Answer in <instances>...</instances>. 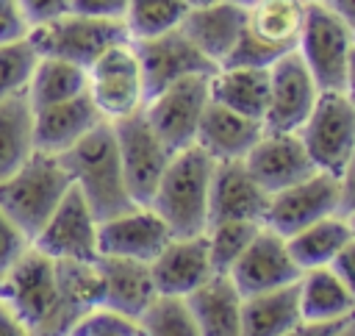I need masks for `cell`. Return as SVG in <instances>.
I'll use <instances>...</instances> for the list:
<instances>
[{
	"instance_id": "6da1fadb",
	"label": "cell",
	"mask_w": 355,
	"mask_h": 336,
	"mask_svg": "<svg viewBox=\"0 0 355 336\" xmlns=\"http://www.w3.org/2000/svg\"><path fill=\"white\" fill-rule=\"evenodd\" d=\"M0 297L33 336H69L75 322L103 305V278L94 261H55L28 247L0 278Z\"/></svg>"
},
{
	"instance_id": "7a4b0ae2",
	"label": "cell",
	"mask_w": 355,
	"mask_h": 336,
	"mask_svg": "<svg viewBox=\"0 0 355 336\" xmlns=\"http://www.w3.org/2000/svg\"><path fill=\"white\" fill-rule=\"evenodd\" d=\"M58 158L67 167L75 189L83 194L97 222H105L111 217H119L136 208L122 178V164H119L111 122H100L94 131H89L75 147H69Z\"/></svg>"
},
{
	"instance_id": "3957f363",
	"label": "cell",
	"mask_w": 355,
	"mask_h": 336,
	"mask_svg": "<svg viewBox=\"0 0 355 336\" xmlns=\"http://www.w3.org/2000/svg\"><path fill=\"white\" fill-rule=\"evenodd\" d=\"M214 158L197 144L178 150L150 200V208L166 222L175 239L200 236L208 228V189L214 175Z\"/></svg>"
},
{
	"instance_id": "277c9868",
	"label": "cell",
	"mask_w": 355,
	"mask_h": 336,
	"mask_svg": "<svg viewBox=\"0 0 355 336\" xmlns=\"http://www.w3.org/2000/svg\"><path fill=\"white\" fill-rule=\"evenodd\" d=\"M72 178L58 156L33 150L31 158L0 180V208L17 222V228L33 239L50 219Z\"/></svg>"
},
{
	"instance_id": "5b68a950",
	"label": "cell",
	"mask_w": 355,
	"mask_h": 336,
	"mask_svg": "<svg viewBox=\"0 0 355 336\" xmlns=\"http://www.w3.org/2000/svg\"><path fill=\"white\" fill-rule=\"evenodd\" d=\"M244 11V31L222 67H272L297 50L308 11L305 0H255Z\"/></svg>"
},
{
	"instance_id": "8992f818",
	"label": "cell",
	"mask_w": 355,
	"mask_h": 336,
	"mask_svg": "<svg viewBox=\"0 0 355 336\" xmlns=\"http://www.w3.org/2000/svg\"><path fill=\"white\" fill-rule=\"evenodd\" d=\"M352 53L355 36L349 33V28L322 0L308 3L297 56L308 67L319 92H349Z\"/></svg>"
},
{
	"instance_id": "52a82bcc",
	"label": "cell",
	"mask_w": 355,
	"mask_h": 336,
	"mask_svg": "<svg viewBox=\"0 0 355 336\" xmlns=\"http://www.w3.org/2000/svg\"><path fill=\"white\" fill-rule=\"evenodd\" d=\"M122 42H130L122 19H100L75 11L33 25L28 33V44L36 50V56L61 58L83 69H89L108 47Z\"/></svg>"
},
{
	"instance_id": "ba28073f",
	"label": "cell",
	"mask_w": 355,
	"mask_h": 336,
	"mask_svg": "<svg viewBox=\"0 0 355 336\" xmlns=\"http://www.w3.org/2000/svg\"><path fill=\"white\" fill-rule=\"evenodd\" d=\"M313 167L338 175L355 150V100L349 92H319L311 117L297 131Z\"/></svg>"
},
{
	"instance_id": "9c48e42d",
	"label": "cell",
	"mask_w": 355,
	"mask_h": 336,
	"mask_svg": "<svg viewBox=\"0 0 355 336\" xmlns=\"http://www.w3.org/2000/svg\"><path fill=\"white\" fill-rule=\"evenodd\" d=\"M111 128H114L128 194L136 205H150L153 192L175 153L161 142V136L150 128V122L144 119L141 111L114 119Z\"/></svg>"
},
{
	"instance_id": "30bf717a",
	"label": "cell",
	"mask_w": 355,
	"mask_h": 336,
	"mask_svg": "<svg viewBox=\"0 0 355 336\" xmlns=\"http://www.w3.org/2000/svg\"><path fill=\"white\" fill-rule=\"evenodd\" d=\"M208 78L211 75H189L175 83H169L164 92L150 97L141 108L150 128L161 136V142L178 153L194 144L200 119L211 103L208 94Z\"/></svg>"
},
{
	"instance_id": "8fae6325",
	"label": "cell",
	"mask_w": 355,
	"mask_h": 336,
	"mask_svg": "<svg viewBox=\"0 0 355 336\" xmlns=\"http://www.w3.org/2000/svg\"><path fill=\"white\" fill-rule=\"evenodd\" d=\"M89 97L100 117L105 122L130 117L144 108V83H141V69L133 53L130 42L108 47L89 69Z\"/></svg>"
},
{
	"instance_id": "7c38bea8",
	"label": "cell",
	"mask_w": 355,
	"mask_h": 336,
	"mask_svg": "<svg viewBox=\"0 0 355 336\" xmlns=\"http://www.w3.org/2000/svg\"><path fill=\"white\" fill-rule=\"evenodd\" d=\"M338 214V175L313 172L311 178L269 194L261 225L288 239L291 233Z\"/></svg>"
},
{
	"instance_id": "4fadbf2b",
	"label": "cell",
	"mask_w": 355,
	"mask_h": 336,
	"mask_svg": "<svg viewBox=\"0 0 355 336\" xmlns=\"http://www.w3.org/2000/svg\"><path fill=\"white\" fill-rule=\"evenodd\" d=\"M97 219L75 183L67 189L50 219L31 239V247L55 261H94L97 258Z\"/></svg>"
},
{
	"instance_id": "5bb4252c",
	"label": "cell",
	"mask_w": 355,
	"mask_h": 336,
	"mask_svg": "<svg viewBox=\"0 0 355 336\" xmlns=\"http://www.w3.org/2000/svg\"><path fill=\"white\" fill-rule=\"evenodd\" d=\"M130 44H133V53H136V61L141 69L144 103L180 78L211 75L219 69L191 44V39L180 28L166 31V33L153 36V39H139Z\"/></svg>"
},
{
	"instance_id": "9a60e30c",
	"label": "cell",
	"mask_w": 355,
	"mask_h": 336,
	"mask_svg": "<svg viewBox=\"0 0 355 336\" xmlns=\"http://www.w3.org/2000/svg\"><path fill=\"white\" fill-rule=\"evenodd\" d=\"M316 100H319V86L311 78L308 67L302 64L297 50L286 53L269 67V100H266L263 128L297 133L302 122L311 117Z\"/></svg>"
},
{
	"instance_id": "2e32d148",
	"label": "cell",
	"mask_w": 355,
	"mask_h": 336,
	"mask_svg": "<svg viewBox=\"0 0 355 336\" xmlns=\"http://www.w3.org/2000/svg\"><path fill=\"white\" fill-rule=\"evenodd\" d=\"M300 267L288 255L286 239L269 228H258L252 242L244 247V253L236 258V264L227 269V278L239 289L241 297L272 292L288 283L300 280Z\"/></svg>"
},
{
	"instance_id": "e0dca14e",
	"label": "cell",
	"mask_w": 355,
	"mask_h": 336,
	"mask_svg": "<svg viewBox=\"0 0 355 336\" xmlns=\"http://www.w3.org/2000/svg\"><path fill=\"white\" fill-rule=\"evenodd\" d=\"M250 175L266 194H275L286 186H294L313 172H319L297 133L263 131L252 150L244 156Z\"/></svg>"
},
{
	"instance_id": "ac0fdd59",
	"label": "cell",
	"mask_w": 355,
	"mask_h": 336,
	"mask_svg": "<svg viewBox=\"0 0 355 336\" xmlns=\"http://www.w3.org/2000/svg\"><path fill=\"white\" fill-rule=\"evenodd\" d=\"M172 239L166 222L150 208L136 205L97 225V255H119L150 264Z\"/></svg>"
},
{
	"instance_id": "d6986e66",
	"label": "cell",
	"mask_w": 355,
	"mask_h": 336,
	"mask_svg": "<svg viewBox=\"0 0 355 336\" xmlns=\"http://www.w3.org/2000/svg\"><path fill=\"white\" fill-rule=\"evenodd\" d=\"M269 194L250 175L244 161H216L208 189V225L214 222H261Z\"/></svg>"
},
{
	"instance_id": "ffe728a7",
	"label": "cell",
	"mask_w": 355,
	"mask_h": 336,
	"mask_svg": "<svg viewBox=\"0 0 355 336\" xmlns=\"http://www.w3.org/2000/svg\"><path fill=\"white\" fill-rule=\"evenodd\" d=\"M155 294L169 297H189L194 289H200L214 272L205 233L200 236H183L169 239V244L150 261Z\"/></svg>"
},
{
	"instance_id": "44dd1931",
	"label": "cell",
	"mask_w": 355,
	"mask_h": 336,
	"mask_svg": "<svg viewBox=\"0 0 355 336\" xmlns=\"http://www.w3.org/2000/svg\"><path fill=\"white\" fill-rule=\"evenodd\" d=\"M244 6L233 0H214L189 8V14L180 22V31L214 67H222L239 44V36L244 31Z\"/></svg>"
},
{
	"instance_id": "7402d4cb",
	"label": "cell",
	"mask_w": 355,
	"mask_h": 336,
	"mask_svg": "<svg viewBox=\"0 0 355 336\" xmlns=\"http://www.w3.org/2000/svg\"><path fill=\"white\" fill-rule=\"evenodd\" d=\"M100 122H105L100 117V111L94 108L89 92L55 103V106H44L33 111V147L50 156H61L69 147H75L89 131H94Z\"/></svg>"
},
{
	"instance_id": "603a6c76",
	"label": "cell",
	"mask_w": 355,
	"mask_h": 336,
	"mask_svg": "<svg viewBox=\"0 0 355 336\" xmlns=\"http://www.w3.org/2000/svg\"><path fill=\"white\" fill-rule=\"evenodd\" d=\"M263 131L266 128L261 119H250L219 103H208L194 144L205 150L214 161H244V156L252 150Z\"/></svg>"
},
{
	"instance_id": "cb8c5ba5",
	"label": "cell",
	"mask_w": 355,
	"mask_h": 336,
	"mask_svg": "<svg viewBox=\"0 0 355 336\" xmlns=\"http://www.w3.org/2000/svg\"><path fill=\"white\" fill-rule=\"evenodd\" d=\"M97 269L103 278V305L139 319L155 297L150 264L119 255H97Z\"/></svg>"
},
{
	"instance_id": "d4e9b609",
	"label": "cell",
	"mask_w": 355,
	"mask_h": 336,
	"mask_svg": "<svg viewBox=\"0 0 355 336\" xmlns=\"http://www.w3.org/2000/svg\"><path fill=\"white\" fill-rule=\"evenodd\" d=\"M241 303L233 280L219 272L186 297L200 336H241Z\"/></svg>"
},
{
	"instance_id": "484cf974",
	"label": "cell",
	"mask_w": 355,
	"mask_h": 336,
	"mask_svg": "<svg viewBox=\"0 0 355 336\" xmlns=\"http://www.w3.org/2000/svg\"><path fill=\"white\" fill-rule=\"evenodd\" d=\"M208 94L211 103L263 122L269 100V67H219L208 78Z\"/></svg>"
},
{
	"instance_id": "4316f807",
	"label": "cell",
	"mask_w": 355,
	"mask_h": 336,
	"mask_svg": "<svg viewBox=\"0 0 355 336\" xmlns=\"http://www.w3.org/2000/svg\"><path fill=\"white\" fill-rule=\"evenodd\" d=\"M300 319L302 314L297 283L250 294L241 303V336H283Z\"/></svg>"
},
{
	"instance_id": "83f0119b",
	"label": "cell",
	"mask_w": 355,
	"mask_h": 336,
	"mask_svg": "<svg viewBox=\"0 0 355 336\" xmlns=\"http://www.w3.org/2000/svg\"><path fill=\"white\" fill-rule=\"evenodd\" d=\"M300 314L311 322H333L355 317V297L349 289L333 275L330 267L305 269L297 280Z\"/></svg>"
},
{
	"instance_id": "f1b7e54d",
	"label": "cell",
	"mask_w": 355,
	"mask_h": 336,
	"mask_svg": "<svg viewBox=\"0 0 355 336\" xmlns=\"http://www.w3.org/2000/svg\"><path fill=\"white\" fill-rule=\"evenodd\" d=\"M352 239V225L347 217L333 214L324 217L297 233H291L286 239L288 255L294 258V264L300 267V272L305 269H316V267H327L333 261V255Z\"/></svg>"
},
{
	"instance_id": "f546056e",
	"label": "cell",
	"mask_w": 355,
	"mask_h": 336,
	"mask_svg": "<svg viewBox=\"0 0 355 336\" xmlns=\"http://www.w3.org/2000/svg\"><path fill=\"white\" fill-rule=\"evenodd\" d=\"M33 106L28 92L0 100V180L22 167L33 153Z\"/></svg>"
},
{
	"instance_id": "4dcf8cb0",
	"label": "cell",
	"mask_w": 355,
	"mask_h": 336,
	"mask_svg": "<svg viewBox=\"0 0 355 336\" xmlns=\"http://www.w3.org/2000/svg\"><path fill=\"white\" fill-rule=\"evenodd\" d=\"M86 86H89V78H86L83 67L61 61V58L39 56L25 92H28V100H31V106L36 111V108H44V106H55V103L72 100V97L83 94Z\"/></svg>"
},
{
	"instance_id": "1f68e13d",
	"label": "cell",
	"mask_w": 355,
	"mask_h": 336,
	"mask_svg": "<svg viewBox=\"0 0 355 336\" xmlns=\"http://www.w3.org/2000/svg\"><path fill=\"white\" fill-rule=\"evenodd\" d=\"M186 14L189 6L183 0H128V11L122 22L128 28V39L139 42L180 28Z\"/></svg>"
},
{
	"instance_id": "d6a6232c",
	"label": "cell",
	"mask_w": 355,
	"mask_h": 336,
	"mask_svg": "<svg viewBox=\"0 0 355 336\" xmlns=\"http://www.w3.org/2000/svg\"><path fill=\"white\" fill-rule=\"evenodd\" d=\"M144 336H200L197 322L186 305V297L155 294L139 317Z\"/></svg>"
},
{
	"instance_id": "836d02e7",
	"label": "cell",
	"mask_w": 355,
	"mask_h": 336,
	"mask_svg": "<svg viewBox=\"0 0 355 336\" xmlns=\"http://www.w3.org/2000/svg\"><path fill=\"white\" fill-rule=\"evenodd\" d=\"M258 228H261V222H241V219L208 225L205 228V242H208V255H211L214 272L227 275V269L236 264V258L252 242Z\"/></svg>"
},
{
	"instance_id": "e575fe53",
	"label": "cell",
	"mask_w": 355,
	"mask_h": 336,
	"mask_svg": "<svg viewBox=\"0 0 355 336\" xmlns=\"http://www.w3.org/2000/svg\"><path fill=\"white\" fill-rule=\"evenodd\" d=\"M36 61H39V56L28 44V39L0 44V100L28 89Z\"/></svg>"
},
{
	"instance_id": "d590c367",
	"label": "cell",
	"mask_w": 355,
	"mask_h": 336,
	"mask_svg": "<svg viewBox=\"0 0 355 336\" xmlns=\"http://www.w3.org/2000/svg\"><path fill=\"white\" fill-rule=\"evenodd\" d=\"M69 336H144V330L139 319L108 305H94L75 322Z\"/></svg>"
},
{
	"instance_id": "8d00e7d4",
	"label": "cell",
	"mask_w": 355,
	"mask_h": 336,
	"mask_svg": "<svg viewBox=\"0 0 355 336\" xmlns=\"http://www.w3.org/2000/svg\"><path fill=\"white\" fill-rule=\"evenodd\" d=\"M31 247V239L17 228V222L0 208V278L22 258V253Z\"/></svg>"
},
{
	"instance_id": "74e56055",
	"label": "cell",
	"mask_w": 355,
	"mask_h": 336,
	"mask_svg": "<svg viewBox=\"0 0 355 336\" xmlns=\"http://www.w3.org/2000/svg\"><path fill=\"white\" fill-rule=\"evenodd\" d=\"M31 33V22L19 0H0V44L22 42Z\"/></svg>"
},
{
	"instance_id": "f35d334b",
	"label": "cell",
	"mask_w": 355,
	"mask_h": 336,
	"mask_svg": "<svg viewBox=\"0 0 355 336\" xmlns=\"http://www.w3.org/2000/svg\"><path fill=\"white\" fill-rule=\"evenodd\" d=\"M69 11L86 14V17H100V19H125L128 0H72Z\"/></svg>"
},
{
	"instance_id": "ab89813d",
	"label": "cell",
	"mask_w": 355,
	"mask_h": 336,
	"mask_svg": "<svg viewBox=\"0 0 355 336\" xmlns=\"http://www.w3.org/2000/svg\"><path fill=\"white\" fill-rule=\"evenodd\" d=\"M19 6L33 28V25H42V22H50L61 14H67L72 0H19Z\"/></svg>"
},
{
	"instance_id": "60d3db41",
	"label": "cell",
	"mask_w": 355,
	"mask_h": 336,
	"mask_svg": "<svg viewBox=\"0 0 355 336\" xmlns=\"http://www.w3.org/2000/svg\"><path fill=\"white\" fill-rule=\"evenodd\" d=\"M330 269H333V275L349 289V294L355 297V233H352V239L333 255V261L327 264Z\"/></svg>"
},
{
	"instance_id": "b9f144b4",
	"label": "cell",
	"mask_w": 355,
	"mask_h": 336,
	"mask_svg": "<svg viewBox=\"0 0 355 336\" xmlns=\"http://www.w3.org/2000/svg\"><path fill=\"white\" fill-rule=\"evenodd\" d=\"M338 214L341 217L355 214V150L347 158L344 169L338 172Z\"/></svg>"
},
{
	"instance_id": "7bdbcfd3",
	"label": "cell",
	"mask_w": 355,
	"mask_h": 336,
	"mask_svg": "<svg viewBox=\"0 0 355 336\" xmlns=\"http://www.w3.org/2000/svg\"><path fill=\"white\" fill-rule=\"evenodd\" d=\"M347 319H333V322H311V319H300L288 333L283 336H336V330L344 325Z\"/></svg>"
},
{
	"instance_id": "ee69618b",
	"label": "cell",
	"mask_w": 355,
	"mask_h": 336,
	"mask_svg": "<svg viewBox=\"0 0 355 336\" xmlns=\"http://www.w3.org/2000/svg\"><path fill=\"white\" fill-rule=\"evenodd\" d=\"M0 336H33L28 325L19 319V314L0 297Z\"/></svg>"
},
{
	"instance_id": "f6af8a7d",
	"label": "cell",
	"mask_w": 355,
	"mask_h": 336,
	"mask_svg": "<svg viewBox=\"0 0 355 336\" xmlns=\"http://www.w3.org/2000/svg\"><path fill=\"white\" fill-rule=\"evenodd\" d=\"M347 28H349V33L355 36V0H322Z\"/></svg>"
},
{
	"instance_id": "bcb514c9",
	"label": "cell",
	"mask_w": 355,
	"mask_h": 336,
	"mask_svg": "<svg viewBox=\"0 0 355 336\" xmlns=\"http://www.w3.org/2000/svg\"><path fill=\"white\" fill-rule=\"evenodd\" d=\"M336 336H355V317H349V319L336 330Z\"/></svg>"
},
{
	"instance_id": "7dc6e473",
	"label": "cell",
	"mask_w": 355,
	"mask_h": 336,
	"mask_svg": "<svg viewBox=\"0 0 355 336\" xmlns=\"http://www.w3.org/2000/svg\"><path fill=\"white\" fill-rule=\"evenodd\" d=\"M349 94H355V53H352V67H349Z\"/></svg>"
},
{
	"instance_id": "c3c4849f",
	"label": "cell",
	"mask_w": 355,
	"mask_h": 336,
	"mask_svg": "<svg viewBox=\"0 0 355 336\" xmlns=\"http://www.w3.org/2000/svg\"><path fill=\"white\" fill-rule=\"evenodd\" d=\"M189 8H197V6H205V3H214V0H183Z\"/></svg>"
},
{
	"instance_id": "681fc988",
	"label": "cell",
	"mask_w": 355,
	"mask_h": 336,
	"mask_svg": "<svg viewBox=\"0 0 355 336\" xmlns=\"http://www.w3.org/2000/svg\"><path fill=\"white\" fill-rule=\"evenodd\" d=\"M233 3H239V6H250V3H255V0H233ZM305 3H316V0H305Z\"/></svg>"
},
{
	"instance_id": "f907efd6",
	"label": "cell",
	"mask_w": 355,
	"mask_h": 336,
	"mask_svg": "<svg viewBox=\"0 0 355 336\" xmlns=\"http://www.w3.org/2000/svg\"><path fill=\"white\" fill-rule=\"evenodd\" d=\"M347 219H349V225H352V233H355V214H349Z\"/></svg>"
},
{
	"instance_id": "816d5d0a",
	"label": "cell",
	"mask_w": 355,
	"mask_h": 336,
	"mask_svg": "<svg viewBox=\"0 0 355 336\" xmlns=\"http://www.w3.org/2000/svg\"><path fill=\"white\" fill-rule=\"evenodd\" d=\"M352 100H355V94H352Z\"/></svg>"
}]
</instances>
